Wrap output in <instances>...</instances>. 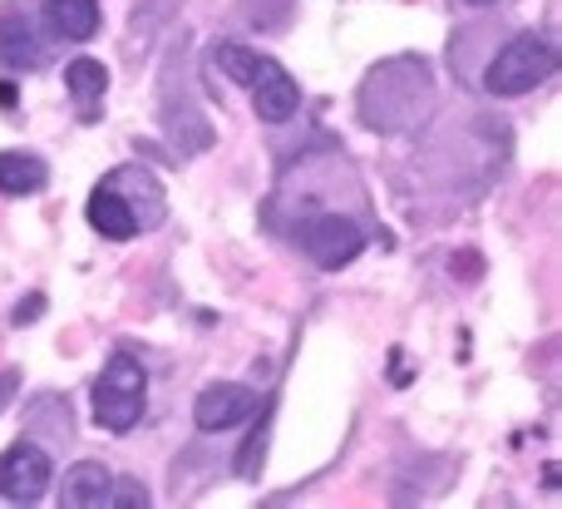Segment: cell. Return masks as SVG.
<instances>
[{
  "instance_id": "obj_1",
  "label": "cell",
  "mask_w": 562,
  "mask_h": 509,
  "mask_svg": "<svg viewBox=\"0 0 562 509\" xmlns=\"http://www.w3.org/2000/svg\"><path fill=\"white\" fill-rule=\"evenodd\" d=\"M558 69V45L548 35H518L488 59L484 69V89L498 99H518L533 95L538 85H548Z\"/></svg>"
},
{
  "instance_id": "obj_2",
  "label": "cell",
  "mask_w": 562,
  "mask_h": 509,
  "mask_svg": "<svg viewBox=\"0 0 562 509\" xmlns=\"http://www.w3.org/2000/svg\"><path fill=\"white\" fill-rule=\"evenodd\" d=\"M148 406V372L144 362H138L134 352H114L104 366V376L94 381V421L104 425V431L124 435L138 425V416H144Z\"/></svg>"
},
{
  "instance_id": "obj_3",
  "label": "cell",
  "mask_w": 562,
  "mask_h": 509,
  "mask_svg": "<svg viewBox=\"0 0 562 509\" xmlns=\"http://www.w3.org/2000/svg\"><path fill=\"white\" fill-rule=\"evenodd\" d=\"M55 480V465L35 441H20L0 455V495L10 505H35Z\"/></svg>"
},
{
  "instance_id": "obj_4",
  "label": "cell",
  "mask_w": 562,
  "mask_h": 509,
  "mask_svg": "<svg viewBox=\"0 0 562 509\" xmlns=\"http://www.w3.org/2000/svg\"><path fill=\"white\" fill-rule=\"evenodd\" d=\"M360 247H366V233H360L350 218H340V213L316 218V223H306V233H301V253H306L316 267H326V273L356 263Z\"/></svg>"
},
{
  "instance_id": "obj_5",
  "label": "cell",
  "mask_w": 562,
  "mask_h": 509,
  "mask_svg": "<svg viewBox=\"0 0 562 509\" xmlns=\"http://www.w3.org/2000/svg\"><path fill=\"white\" fill-rule=\"evenodd\" d=\"M252 411H257V391L233 386V381H217V386H203V391H198L193 425L203 435H223V431H237Z\"/></svg>"
},
{
  "instance_id": "obj_6",
  "label": "cell",
  "mask_w": 562,
  "mask_h": 509,
  "mask_svg": "<svg viewBox=\"0 0 562 509\" xmlns=\"http://www.w3.org/2000/svg\"><path fill=\"white\" fill-rule=\"evenodd\" d=\"M252 109L262 124H286V119L301 109V85L277 65V59H267L262 75L252 79Z\"/></svg>"
},
{
  "instance_id": "obj_7",
  "label": "cell",
  "mask_w": 562,
  "mask_h": 509,
  "mask_svg": "<svg viewBox=\"0 0 562 509\" xmlns=\"http://www.w3.org/2000/svg\"><path fill=\"white\" fill-rule=\"evenodd\" d=\"M45 59V45H40L35 25L20 5H5L0 10V65L5 69H35Z\"/></svg>"
},
{
  "instance_id": "obj_8",
  "label": "cell",
  "mask_w": 562,
  "mask_h": 509,
  "mask_svg": "<svg viewBox=\"0 0 562 509\" xmlns=\"http://www.w3.org/2000/svg\"><path fill=\"white\" fill-rule=\"evenodd\" d=\"M85 218H89V228H94V233L114 237V243H128V237L138 233V213L128 208V198L119 193L114 184H99L94 193H89Z\"/></svg>"
},
{
  "instance_id": "obj_9",
  "label": "cell",
  "mask_w": 562,
  "mask_h": 509,
  "mask_svg": "<svg viewBox=\"0 0 562 509\" xmlns=\"http://www.w3.org/2000/svg\"><path fill=\"white\" fill-rule=\"evenodd\" d=\"M109 485H114L109 465L79 461V465H69V471H65V485H59V505H69V509H99V505H109Z\"/></svg>"
},
{
  "instance_id": "obj_10",
  "label": "cell",
  "mask_w": 562,
  "mask_h": 509,
  "mask_svg": "<svg viewBox=\"0 0 562 509\" xmlns=\"http://www.w3.org/2000/svg\"><path fill=\"white\" fill-rule=\"evenodd\" d=\"M45 25L59 40L85 45V40L99 35V0H45Z\"/></svg>"
},
{
  "instance_id": "obj_11",
  "label": "cell",
  "mask_w": 562,
  "mask_h": 509,
  "mask_svg": "<svg viewBox=\"0 0 562 509\" xmlns=\"http://www.w3.org/2000/svg\"><path fill=\"white\" fill-rule=\"evenodd\" d=\"M45 184H49V168L40 164L35 154H20V148L0 154V193L5 198H30V193H40Z\"/></svg>"
},
{
  "instance_id": "obj_12",
  "label": "cell",
  "mask_w": 562,
  "mask_h": 509,
  "mask_svg": "<svg viewBox=\"0 0 562 509\" xmlns=\"http://www.w3.org/2000/svg\"><path fill=\"white\" fill-rule=\"evenodd\" d=\"M65 85L79 104H94V99L109 89V69L99 65V59H75V65H65Z\"/></svg>"
},
{
  "instance_id": "obj_13",
  "label": "cell",
  "mask_w": 562,
  "mask_h": 509,
  "mask_svg": "<svg viewBox=\"0 0 562 509\" xmlns=\"http://www.w3.org/2000/svg\"><path fill=\"white\" fill-rule=\"evenodd\" d=\"M213 65L223 69V75L233 79V85H247V89H252V79L262 75L267 59H262V55H252V49H243V45H217V49H213Z\"/></svg>"
},
{
  "instance_id": "obj_14",
  "label": "cell",
  "mask_w": 562,
  "mask_h": 509,
  "mask_svg": "<svg viewBox=\"0 0 562 509\" xmlns=\"http://www.w3.org/2000/svg\"><path fill=\"white\" fill-rule=\"evenodd\" d=\"M109 505H114V509H144L148 490L138 480H114V485H109Z\"/></svg>"
},
{
  "instance_id": "obj_15",
  "label": "cell",
  "mask_w": 562,
  "mask_h": 509,
  "mask_svg": "<svg viewBox=\"0 0 562 509\" xmlns=\"http://www.w3.org/2000/svg\"><path fill=\"white\" fill-rule=\"evenodd\" d=\"M40 317H45V297H40V292H30L25 302L15 307V317H10V322H15V327H30V322H40Z\"/></svg>"
},
{
  "instance_id": "obj_16",
  "label": "cell",
  "mask_w": 562,
  "mask_h": 509,
  "mask_svg": "<svg viewBox=\"0 0 562 509\" xmlns=\"http://www.w3.org/2000/svg\"><path fill=\"white\" fill-rule=\"evenodd\" d=\"M15 391H20V372L15 366H5V372H0V411L15 401Z\"/></svg>"
},
{
  "instance_id": "obj_17",
  "label": "cell",
  "mask_w": 562,
  "mask_h": 509,
  "mask_svg": "<svg viewBox=\"0 0 562 509\" xmlns=\"http://www.w3.org/2000/svg\"><path fill=\"white\" fill-rule=\"evenodd\" d=\"M0 104H5V109L15 104V85H0Z\"/></svg>"
},
{
  "instance_id": "obj_18",
  "label": "cell",
  "mask_w": 562,
  "mask_h": 509,
  "mask_svg": "<svg viewBox=\"0 0 562 509\" xmlns=\"http://www.w3.org/2000/svg\"><path fill=\"white\" fill-rule=\"evenodd\" d=\"M464 5H474V10H484V5H498V0H464Z\"/></svg>"
}]
</instances>
